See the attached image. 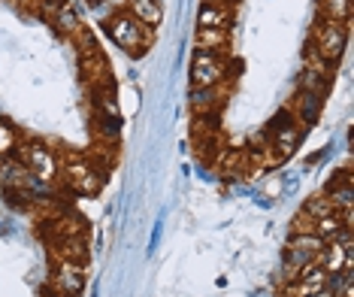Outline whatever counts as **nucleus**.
<instances>
[{"mask_svg":"<svg viewBox=\"0 0 354 297\" xmlns=\"http://www.w3.org/2000/svg\"><path fill=\"white\" fill-rule=\"evenodd\" d=\"M106 34L118 49H124L131 55H142L151 46V34H155V30L146 28L142 21H136L127 10H118L106 19Z\"/></svg>","mask_w":354,"mask_h":297,"instance_id":"f257e3e1","label":"nucleus"},{"mask_svg":"<svg viewBox=\"0 0 354 297\" xmlns=\"http://www.w3.org/2000/svg\"><path fill=\"white\" fill-rule=\"evenodd\" d=\"M61 173H64V182L82 197H94L103 186V170L91 161V155H70L61 164Z\"/></svg>","mask_w":354,"mask_h":297,"instance_id":"f03ea898","label":"nucleus"},{"mask_svg":"<svg viewBox=\"0 0 354 297\" xmlns=\"http://www.w3.org/2000/svg\"><path fill=\"white\" fill-rule=\"evenodd\" d=\"M345 46H348V25L342 21H330V19H318L315 30H312V55L324 58L327 64H336L342 58Z\"/></svg>","mask_w":354,"mask_h":297,"instance_id":"7ed1b4c3","label":"nucleus"},{"mask_svg":"<svg viewBox=\"0 0 354 297\" xmlns=\"http://www.w3.org/2000/svg\"><path fill=\"white\" fill-rule=\"evenodd\" d=\"M230 79V64L224 52H194L191 61V88H221Z\"/></svg>","mask_w":354,"mask_h":297,"instance_id":"20e7f679","label":"nucleus"},{"mask_svg":"<svg viewBox=\"0 0 354 297\" xmlns=\"http://www.w3.org/2000/svg\"><path fill=\"white\" fill-rule=\"evenodd\" d=\"M19 149H21V164L28 167V173L34 176V179H39L43 186L52 179H58L61 161L55 158V152L46 146L43 140H28V143H21Z\"/></svg>","mask_w":354,"mask_h":297,"instance_id":"39448f33","label":"nucleus"},{"mask_svg":"<svg viewBox=\"0 0 354 297\" xmlns=\"http://www.w3.org/2000/svg\"><path fill=\"white\" fill-rule=\"evenodd\" d=\"M85 264L79 261H55V273H52V291L64 294V297H79L85 291Z\"/></svg>","mask_w":354,"mask_h":297,"instance_id":"423d86ee","label":"nucleus"},{"mask_svg":"<svg viewBox=\"0 0 354 297\" xmlns=\"http://www.w3.org/2000/svg\"><path fill=\"white\" fill-rule=\"evenodd\" d=\"M330 76H333V64H327L324 58H318V55L309 52V55H306L303 76H300V91H309V94H318V98H327Z\"/></svg>","mask_w":354,"mask_h":297,"instance_id":"0eeeda50","label":"nucleus"},{"mask_svg":"<svg viewBox=\"0 0 354 297\" xmlns=\"http://www.w3.org/2000/svg\"><path fill=\"white\" fill-rule=\"evenodd\" d=\"M233 0H206L197 12V28H224L230 30Z\"/></svg>","mask_w":354,"mask_h":297,"instance_id":"6e6552de","label":"nucleus"},{"mask_svg":"<svg viewBox=\"0 0 354 297\" xmlns=\"http://www.w3.org/2000/svg\"><path fill=\"white\" fill-rule=\"evenodd\" d=\"M321 107H324V98H318V94H309V91H297V98L291 100L288 112L294 116L297 125L306 127V125H315L318 122Z\"/></svg>","mask_w":354,"mask_h":297,"instance_id":"1a4fd4ad","label":"nucleus"},{"mask_svg":"<svg viewBox=\"0 0 354 297\" xmlns=\"http://www.w3.org/2000/svg\"><path fill=\"white\" fill-rule=\"evenodd\" d=\"M315 264L321 270H327V273H336V270H342V267H351V249H345L339 243H324V249L315 255Z\"/></svg>","mask_w":354,"mask_h":297,"instance_id":"9d476101","label":"nucleus"},{"mask_svg":"<svg viewBox=\"0 0 354 297\" xmlns=\"http://www.w3.org/2000/svg\"><path fill=\"white\" fill-rule=\"evenodd\" d=\"M224 88H191V109L194 116H218Z\"/></svg>","mask_w":354,"mask_h":297,"instance_id":"9b49d317","label":"nucleus"},{"mask_svg":"<svg viewBox=\"0 0 354 297\" xmlns=\"http://www.w3.org/2000/svg\"><path fill=\"white\" fill-rule=\"evenodd\" d=\"M124 10L131 12L136 21H142L146 28H151V30L164 21V3H158V0H127Z\"/></svg>","mask_w":354,"mask_h":297,"instance_id":"f8f14e48","label":"nucleus"},{"mask_svg":"<svg viewBox=\"0 0 354 297\" xmlns=\"http://www.w3.org/2000/svg\"><path fill=\"white\" fill-rule=\"evenodd\" d=\"M230 46V30L224 28H197L194 34V49L203 52H224Z\"/></svg>","mask_w":354,"mask_h":297,"instance_id":"ddd939ff","label":"nucleus"},{"mask_svg":"<svg viewBox=\"0 0 354 297\" xmlns=\"http://www.w3.org/2000/svg\"><path fill=\"white\" fill-rule=\"evenodd\" d=\"M52 243H55V258H61V261H79V264H85V261H88V246H85V237L52 240Z\"/></svg>","mask_w":354,"mask_h":297,"instance_id":"4468645a","label":"nucleus"},{"mask_svg":"<svg viewBox=\"0 0 354 297\" xmlns=\"http://www.w3.org/2000/svg\"><path fill=\"white\" fill-rule=\"evenodd\" d=\"M70 237H85V224L76 215H58L52 219V240H70Z\"/></svg>","mask_w":354,"mask_h":297,"instance_id":"2eb2a0df","label":"nucleus"},{"mask_svg":"<svg viewBox=\"0 0 354 297\" xmlns=\"http://www.w3.org/2000/svg\"><path fill=\"white\" fill-rule=\"evenodd\" d=\"M52 28L58 30V34H67V37H73L79 28H82V21H79V15H76V10H73V3H64L58 12H55V19H52Z\"/></svg>","mask_w":354,"mask_h":297,"instance_id":"dca6fc26","label":"nucleus"},{"mask_svg":"<svg viewBox=\"0 0 354 297\" xmlns=\"http://www.w3.org/2000/svg\"><path fill=\"white\" fill-rule=\"evenodd\" d=\"M318 6H321V19L342 21V25H348V19H351V0H318Z\"/></svg>","mask_w":354,"mask_h":297,"instance_id":"f3484780","label":"nucleus"},{"mask_svg":"<svg viewBox=\"0 0 354 297\" xmlns=\"http://www.w3.org/2000/svg\"><path fill=\"white\" fill-rule=\"evenodd\" d=\"M91 94H94V107H97L100 116L118 118V103H115V91L112 88H91Z\"/></svg>","mask_w":354,"mask_h":297,"instance_id":"a211bd4d","label":"nucleus"},{"mask_svg":"<svg viewBox=\"0 0 354 297\" xmlns=\"http://www.w3.org/2000/svg\"><path fill=\"white\" fill-rule=\"evenodd\" d=\"M345 228L342 219H339V213H333V215H324V219H315V228H312V234H318L324 243H330L339 231Z\"/></svg>","mask_w":354,"mask_h":297,"instance_id":"6ab92c4d","label":"nucleus"},{"mask_svg":"<svg viewBox=\"0 0 354 297\" xmlns=\"http://www.w3.org/2000/svg\"><path fill=\"white\" fill-rule=\"evenodd\" d=\"M303 213L309 215V219H324V215H333V213H336V206L330 204V197H327V195H315V197L306 200Z\"/></svg>","mask_w":354,"mask_h":297,"instance_id":"aec40b11","label":"nucleus"},{"mask_svg":"<svg viewBox=\"0 0 354 297\" xmlns=\"http://www.w3.org/2000/svg\"><path fill=\"white\" fill-rule=\"evenodd\" d=\"M288 249H303V252H312L318 255L321 249H324V240H321L318 234H291V240H288Z\"/></svg>","mask_w":354,"mask_h":297,"instance_id":"412c9836","label":"nucleus"},{"mask_svg":"<svg viewBox=\"0 0 354 297\" xmlns=\"http://www.w3.org/2000/svg\"><path fill=\"white\" fill-rule=\"evenodd\" d=\"M15 146H19V134H15L12 125L0 122V158H10Z\"/></svg>","mask_w":354,"mask_h":297,"instance_id":"4be33fe9","label":"nucleus"},{"mask_svg":"<svg viewBox=\"0 0 354 297\" xmlns=\"http://www.w3.org/2000/svg\"><path fill=\"white\" fill-rule=\"evenodd\" d=\"M97 134H100L106 143H115V140H118V118L100 116V112H97Z\"/></svg>","mask_w":354,"mask_h":297,"instance_id":"5701e85b","label":"nucleus"},{"mask_svg":"<svg viewBox=\"0 0 354 297\" xmlns=\"http://www.w3.org/2000/svg\"><path fill=\"white\" fill-rule=\"evenodd\" d=\"M64 3H67V0H39V3H37V15H39V19H46V21H52L55 12H58Z\"/></svg>","mask_w":354,"mask_h":297,"instance_id":"b1692460","label":"nucleus"},{"mask_svg":"<svg viewBox=\"0 0 354 297\" xmlns=\"http://www.w3.org/2000/svg\"><path fill=\"white\" fill-rule=\"evenodd\" d=\"M315 228V219H309L306 213H297V219L291 222V234H309Z\"/></svg>","mask_w":354,"mask_h":297,"instance_id":"393cba45","label":"nucleus"},{"mask_svg":"<svg viewBox=\"0 0 354 297\" xmlns=\"http://www.w3.org/2000/svg\"><path fill=\"white\" fill-rule=\"evenodd\" d=\"M25 3H30V6H37V3H39V0H25Z\"/></svg>","mask_w":354,"mask_h":297,"instance_id":"a878e982","label":"nucleus"},{"mask_svg":"<svg viewBox=\"0 0 354 297\" xmlns=\"http://www.w3.org/2000/svg\"><path fill=\"white\" fill-rule=\"evenodd\" d=\"M49 297H64V294H55V291H52V294H49Z\"/></svg>","mask_w":354,"mask_h":297,"instance_id":"bb28decb","label":"nucleus"},{"mask_svg":"<svg viewBox=\"0 0 354 297\" xmlns=\"http://www.w3.org/2000/svg\"><path fill=\"white\" fill-rule=\"evenodd\" d=\"M88 3H97V0H88Z\"/></svg>","mask_w":354,"mask_h":297,"instance_id":"cd10ccee","label":"nucleus"},{"mask_svg":"<svg viewBox=\"0 0 354 297\" xmlns=\"http://www.w3.org/2000/svg\"><path fill=\"white\" fill-rule=\"evenodd\" d=\"M158 3H164V0H158Z\"/></svg>","mask_w":354,"mask_h":297,"instance_id":"c85d7f7f","label":"nucleus"}]
</instances>
